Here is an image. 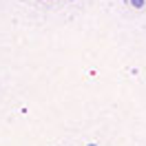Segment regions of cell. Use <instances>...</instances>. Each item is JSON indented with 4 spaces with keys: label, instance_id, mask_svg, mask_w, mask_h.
<instances>
[{
    "label": "cell",
    "instance_id": "cell-2",
    "mask_svg": "<svg viewBox=\"0 0 146 146\" xmlns=\"http://www.w3.org/2000/svg\"><path fill=\"white\" fill-rule=\"evenodd\" d=\"M89 146H95V144H89Z\"/></svg>",
    "mask_w": 146,
    "mask_h": 146
},
{
    "label": "cell",
    "instance_id": "cell-1",
    "mask_svg": "<svg viewBox=\"0 0 146 146\" xmlns=\"http://www.w3.org/2000/svg\"><path fill=\"white\" fill-rule=\"evenodd\" d=\"M131 5H133L135 9H142V7H144V0H131Z\"/></svg>",
    "mask_w": 146,
    "mask_h": 146
}]
</instances>
